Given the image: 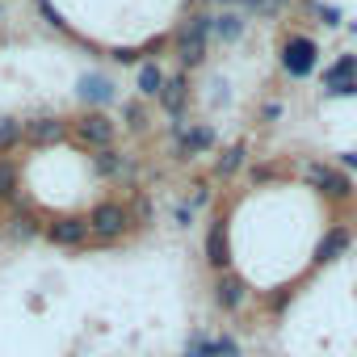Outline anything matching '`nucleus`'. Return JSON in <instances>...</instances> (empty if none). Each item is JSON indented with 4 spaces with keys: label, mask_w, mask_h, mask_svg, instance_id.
I'll use <instances>...</instances> for the list:
<instances>
[{
    "label": "nucleus",
    "mask_w": 357,
    "mask_h": 357,
    "mask_svg": "<svg viewBox=\"0 0 357 357\" xmlns=\"http://www.w3.org/2000/svg\"><path fill=\"white\" fill-rule=\"evenodd\" d=\"M84 223H89V236H93V240L109 244V240H118V236L130 227V211H126L122 202H97Z\"/></svg>",
    "instance_id": "nucleus-1"
},
{
    "label": "nucleus",
    "mask_w": 357,
    "mask_h": 357,
    "mask_svg": "<svg viewBox=\"0 0 357 357\" xmlns=\"http://www.w3.org/2000/svg\"><path fill=\"white\" fill-rule=\"evenodd\" d=\"M206 34H211V17H194L181 30V38H176V59L185 68H198L206 59Z\"/></svg>",
    "instance_id": "nucleus-2"
},
{
    "label": "nucleus",
    "mask_w": 357,
    "mask_h": 357,
    "mask_svg": "<svg viewBox=\"0 0 357 357\" xmlns=\"http://www.w3.org/2000/svg\"><path fill=\"white\" fill-rule=\"evenodd\" d=\"M211 298H215V307L223 311V315H236L240 307H244V298H248V282L240 278V273H219L215 278V286H211Z\"/></svg>",
    "instance_id": "nucleus-3"
},
{
    "label": "nucleus",
    "mask_w": 357,
    "mask_h": 357,
    "mask_svg": "<svg viewBox=\"0 0 357 357\" xmlns=\"http://www.w3.org/2000/svg\"><path fill=\"white\" fill-rule=\"evenodd\" d=\"M76 135H80L84 147H97V151H101V147H109V143L118 139V126H114L101 109H89V114L76 122Z\"/></svg>",
    "instance_id": "nucleus-4"
},
{
    "label": "nucleus",
    "mask_w": 357,
    "mask_h": 357,
    "mask_svg": "<svg viewBox=\"0 0 357 357\" xmlns=\"http://www.w3.org/2000/svg\"><path fill=\"white\" fill-rule=\"evenodd\" d=\"M315 59H319V51H315V43H311V38H290V43H286V51H282V68H286L294 80L311 76V72H315Z\"/></svg>",
    "instance_id": "nucleus-5"
},
{
    "label": "nucleus",
    "mask_w": 357,
    "mask_h": 357,
    "mask_svg": "<svg viewBox=\"0 0 357 357\" xmlns=\"http://www.w3.org/2000/svg\"><path fill=\"white\" fill-rule=\"evenodd\" d=\"M43 236H47L55 248H80V244L89 240V223H84V219H76V215H63V219L47 223V227H43Z\"/></svg>",
    "instance_id": "nucleus-6"
},
{
    "label": "nucleus",
    "mask_w": 357,
    "mask_h": 357,
    "mask_svg": "<svg viewBox=\"0 0 357 357\" xmlns=\"http://www.w3.org/2000/svg\"><path fill=\"white\" fill-rule=\"evenodd\" d=\"M307 181L319 194H328V198H349L353 194V181H349L340 168H328V164H307Z\"/></svg>",
    "instance_id": "nucleus-7"
},
{
    "label": "nucleus",
    "mask_w": 357,
    "mask_h": 357,
    "mask_svg": "<svg viewBox=\"0 0 357 357\" xmlns=\"http://www.w3.org/2000/svg\"><path fill=\"white\" fill-rule=\"evenodd\" d=\"M76 93H80V101H84L89 109H101V105L118 101V89H114V80H109V76H101V72H89V76H80Z\"/></svg>",
    "instance_id": "nucleus-8"
},
{
    "label": "nucleus",
    "mask_w": 357,
    "mask_h": 357,
    "mask_svg": "<svg viewBox=\"0 0 357 357\" xmlns=\"http://www.w3.org/2000/svg\"><path fill=\"white\" fill-rule=\"evenodd\" d=\"M206 265L215 273H227L231 269V244H227V223L215 219L211 223V236H206Z\"/></svg>",
    "instance_id": "nucleus-9"
},
{
    "label": "nucleus",
    "mask_w": 357,
    "mask_h": 357,
    "mask_svg": "<svg viewBox=\"0 0 357 357\" xmlns=\"http://www.w3.org/2000/svg\"><path fill=\"white\" fill-rule=\"evenodd\" d=\"M185 349H202L206 357H240V340H236L231 332H219V336H206V332L198 328V332H190V340H185Z\"/></svg>",
    "instance_id": "nucleus-10"
},
{
    "label": "nucleus",
    "mask_w": 357,
    "mask_h": 357,
    "mask_svg": "<svg viewBox=\"0 0 357 357\" xmlns=\"http://www.w3.org/2000/svg\"><path fill=\"white\" fill-rule=\"evenodd\" d=\"M63 130H68L63 118H30L26 122V143L30 147H51V143L63 139Z\"/></svg>",
    "instance_id": "nucleus-11"
},
{
    "label": "nucleus",
    "mask_w": 357,
    "mask_h": 357,
    "mask_svg": "<svg viewBox=\"0 0 357 357\" xmlns=\"http://www.w3.org/2000/svg\"><path fill=\"white\" fill-rule=\"evenodd\" d=\"M155 101H160L164 114L181 118V114H185V101H190V80H185V76H168V80H164V93H160Z\"/></svg>",
    "instance_id": "nucleus-12"
},
{
    "label": "nucleus",
    "mask_w": 357,
    "mask_h": 357,
    "mask_svg": "<svg viewBox=\"0 0 357 357\" xmlns=\"http://www.w3.org/2000/svg\"><path fill=\"white\" fill-rule=\"evenodd\" d=\"M181 155H202V151H211L215 147V130L211 126H190V130H181Z\"/></svg>",
    "instance_id": "nucleus-13"
},
{
    "label": "nucleus",
    "mask_w": 357,
    "mask_h": 357,
    "mask_svg": "<svg viewBox=\"0 0 357 357\" xmlns=\"http://www.w3.org/2000/svg\"><path fill=\"white\" fill-rule=\"evenodd\" d=\"M344 80H357V55H340L332 68H324V89L344 84Z\"/></svg>",
    "instance_id": "nucleus-14"
},
{
    "label": "nucleus",
    "mask_w": 357,
    "mask_h": 357,
    "mask_svg": "<svg viewBox=\"0 0 357 357\" xmlns=\"http://www.w3.org/2000/svg\"><path fill=\"white\" fill-rule=\"evenodd\" d=\"M164 72H160V63H143L139 68V97H160L164 93Z\"/></svg>",
    "instance_id": "nucleus-15"
},
{
    "label": "nucleus",
    "mask_w": 357,
    "mask_h": 357,
    "mask_svg": "<svg viewBox=\"0 0 357 357\" xmlns=\"http://www.w3.org/2000/svg\"><path fill=\"white\" fill-rule=\"evenodd\" d=\"M17 143H26V122H17V118H0V155H9Z\"/></svg>",
    "instance_id": "nucleus-16"
},
{
    "label": "nucleus",
    "mask_w": 357,
    "mask_h": 357,
    "mask_svg": "<svg viewBox=\"0 0 357 357\" xmlns=\"http://www.w3.org/2000/svg\"><path fill=\"white\" fill-rule=\"evenodd\" d=\"M244 155H248V147H244V143L227 147V151L215 160V176H223V181H227V176H236V172H240V164H244Z\"/></svg>",
    "instance_id": "nucleus-17"
},
{
    "label": "nucleus",
    "mask_w": 357,
    "mask_h": 357,
    "mask_svg": "<svg viewBox=\"0 0 357 357\" xmlns=\"http://www.w3.org/2000/svg\"><path fill=\"white\" fill-rule=\"evenodd\" d=\"M344 248H349V231H344V227H332V231L319 240V261H336Z\"/></svg>",
    "instance_id": "nucleus-18"
},
{
    "label": "nucleus",
    "mask_w": 357,
    "mask_h": 357,
    "mask_svg": "<svg viewBox=\"0 0 357 357\" xmlns=\"http://www.w3.org/2000/svg\"><path fill=\"white\" fill-rule=\"evenodd\" d=\"M17 185H22V176H17V164L0 155V202H13Z\"/></svg>",
    "instance_id": "nucleus-19"
},
{
    "label": "nucleus",
    "mask_w": 357,
    "mask_h": 357,
    "mask_svg": "<svg viewBox=\"0 0 357 357\" xmlns=\"http://www.w3.org/2000/svg\"><path fill=\"white\" fill-rule=\"evenodd\" d=\"M93 168L101 172V176H122V168H126V160L114 151V147H101L97 155H93Z\"/></svg>",
    "instance_id": "nucleus-20"
},
{
    "label": "nucleus",
    "mask_w": 357,
    "mask_h": 357,
    "mask_svg": "<svg viewBox=\"0 0 357 357\" xmlns=\"http://www.w3.org/2000/svg\"><path fill=\"white\" fill-rule=\"evenodd\" d=\"M38 231H43V227H38V219H34L30 211H22V215H13V219H9V236H13V240H22V244H26V240H34Z\"/></svg>",
    "instance_id": "nucleus-21"
},
{
    "label": "nucleus",
    "mask_w": 357,
    "mask_h": 357,
    "mask_svg": "<svg viewBox=\"0 0 357 357\" xmlns=\"http://www.w3.org/2000/svg\"><path fill=\"white\" fill-rule=\"evenodd\" d=\"M211 30H215V38H223V43H236V38L244 34V22H240L236 13H223V17H215V22H211Z\"/></svg>",
    "instance_id": "nucleus-22"
},
{
    "label": "nucleus",
    "mask_w": 357,
    "mask_h": 357,
    "mask_svg": "<svg viewBox=\"0 0 357 357\" xmlns=\"http://www.w3.org/2000/svg\"><path fill=\"white\" fill-rule=\"evenodd\" d=\"M122 118H126V126H130V130H143V126H147V118H143V105H139V101H126V105H122Z\"/></svg>",
    "instance_id": "nucleus-23"
},
{
    "label": "nucleus",
    "mask_w": 357,
    "mask_h": 357,
    "mask_svg": "<svg viewBox=\"0 0 357 357\" xmlns=\"http://www.w3.org/2000/svg\"><path fill=\"white\" fill-rule=\"evenodd\" d=\"M328 97H357V80H344V84H332Z\"/></svg>",
    "instance_id": "nucleus-24"
},
{
    "label": "nucleus",
    "mask_w": 357,
    "mask_h": 357,
    "mask_svg": "<svg viewBox=\"0 0 357 357\" xmlns=\"http://www.w3.org/2000/svg\"><path fill=\"white\" fill-rule=\"evenodd\" d=\"M194 215H198V211H194L190 202H181V206H176V227H190V223H194Z\"/></svg>",
    "instance_id": "nucleus-25"
},
{
    "label": "nucleus",
    "mask_w": 357,
    "mask_h": 357,
    "mask_svg": "<svg viewBox=\"0 0 357 357\" xmlns=\"http://www.w3.org/2000/svg\"><path fill=\"white\" fill-rule=\"evenodd\" d=\"M273 176H278L273 168H252V181H257V185H265V181H273Z\"/></svg>",
    "instance_id": "nucleus-26"
},
{
    "label": "nucleus",
    "mask_w": 357,
    "mask_h": 357,
    "mask_svg": "<svg viewBox=\"0 0 357 357\" xmlns=\"http://www.w3.org/2000/svg\"><path fill=\"white\" fill-rule=\"evenodd\" d=\"M135 215H139V219H143V223H147V219H151V206H147V202H143V198H139V202H135Z\"/></svg>",
    "instance_id": "nucleus-27"
},
{
    "label": "nucleus",
    "mask_w": 357,
    "mask_h": 357,
    "mask_svg": "<svg viewBox=\"0 0 357 357\" xmlns=\"http://www.w3.org/2000/svg\"><path fill=\"white\" fill-rule=\"evenodd\" d=\"M340 168H357V151H340Z\"/></svg>",
    "instance_id": "nucleus-28"
},
{
    "label": "nucleus",
    "mask_w": 357,
    "mask_h": 357,
    "mask_svg": "<svg viewBox=\"0 0 357 357\" xmlns=\"http://www.w3.org/2000/svg\"><path fill=\"white\" fill-rule=\"evenodd\" d=\"M324 26H340V13L336 9H324Z\"/></svg>",
    "instance_id": "nucleus-29"
},
{
    "label": "nucleus",
    "mask_w": 357,
    "mask_h": 357,
    "mask_svg": "<svg viewBox=\"0 0 357 357\" xmlns=\"http://www.w3.org/2000/svg\"><path fill=\"white\" fill-rule=\"evenodd\" d=\"M181 357H206V353H202V349H185Z\"/></svg>",
    "instance_id": "nucleus-30"
}]
</instances>
